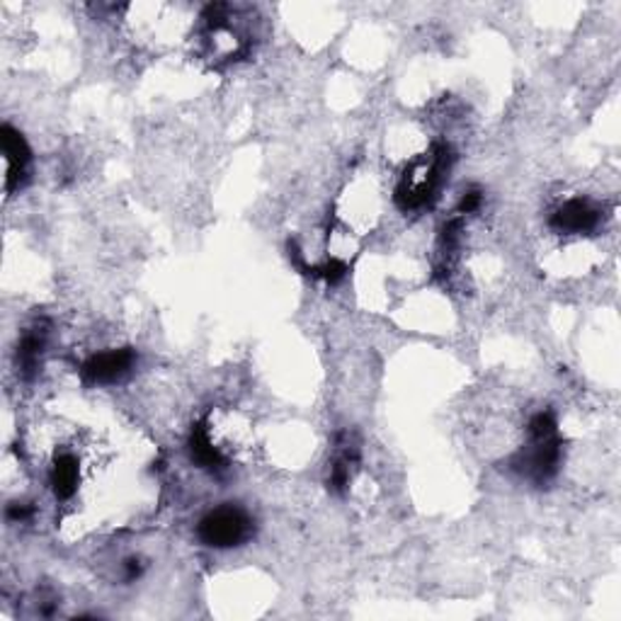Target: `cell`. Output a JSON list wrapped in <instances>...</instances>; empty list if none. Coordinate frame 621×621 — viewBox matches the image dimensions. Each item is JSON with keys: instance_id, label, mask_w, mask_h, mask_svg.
<instances>
[{"instance_id": "8fae6325", "label": "cell", "mask_w": 621, "mask_h": 621, "mask_svg": "<svg viewBox=\"0 0 621 621\" xmlns=\"http://www.w3.org/2000/svg\"><path fill=\"white\" fill-rule=\"evenodd\" d=\"M481 204H483V190L481 188H468L462 194V202H459V206H456V214L459 216L476 214L478 210H481Z\"/></svg>"}, {"instance_id": "5b68a950", "label": "cell", "mask_w": 621, "mask_h": 621, "mask_svg": "<svg viewBox=\"0 0 621 621\" xmlns=\"http://www.w3.org/2000/svg\"><path fill=\"white\" fill-rule=\"evenodd\" d=\"M139 362L136 350L132 347H119V350L95 353L85 359L81 367V377L91 386H112L134 372Z\"/></svg>"}, {"instance_id": "7a4b0ae2", "label": "cell", "mask_w": 621, "mask_h": 621, "mask_svg": "<svg viewBox=\"0 0 621 621\" xmlns=\"http://www.w3.org/2000/svg\"><path fill=\"white\" fill-rule=\"evenodd\" d=\"M452 163L454 151L450 144H434L430 154L413 160L396 184L394 202L398 210L406 214L430 210L450 178Z\"/></svg>"}, {"instance_id": "8992f818", "label": "cell", "mask_w": 621, "mask_h": 621, "mask_svg": "<svg viewBox=\"0 0 621 621\" xmlns=\"http://www.w3.org/2000/svg\"><path fill=\"white\" fill-rule=\"evenodd\" d=\"M0 144H3V160H5V192L13 194L25 188L32 166V151L25 136L15 127L3 124L0 129Z\"/></svg>"}, {"instance_id": "277c9868", "label": "cell", "mask_w": 621, "mask_h": 621, "mask_svg": "<svg viewBox=\"0 0 621 621\" xmlns=\"http://www.w3.org/2000/svg\"><path fill=\"white\" fill-rule=\"evenodd\" d=\"M605 222V212L587 198H571L549 216V228L556 236H593Z\"/></svg>"}, {"instance_id": "7c38bea8", "label": "cell", "mask_w": 621, "mask_h": 621, "mask_svg": "<svg viewBox=\"0 0 621 621\" xmlns=\"http://www.w3.org/2000/svg\"><path fill=\"white\" fill-rule=\"evenodd\" d=\"M32 517H35V507L27 503H10L5 507V520L10 525H27Z\"/></svg>"}, {"instance_id": "6da1fadb", "label": "cell", "mask_w": 621, "mask_h": 621, "mask_svg": "<svg viewBox=\"0 0 621 621\" xmlns=\"http://www.w3.org/2000/svg\"><path fill=\"white\" fill-rule=\"evenodd\" d=\"M563 440L551 410L534 413L527 425V444L512 456V471L525 476L534 486H547L561 471Z\"/></svg>"}, {"instance_id": "30bf717a", "label": "cell", "mask_w": 621, "mask_h": 621, "mask_svg": "<svg viewBox=\"0 0 621 621\" xmlns=\"http://www.w3.org/2000/svg\"><path fill=\"white\" fill-rule=\"evenodd\" d=\"M47 353V331L41 325H35V329H27L20 337L17 350H15V362H17V372L23 374V379L32 381L41 369V359H45Z\"/></svg>"}, {"instance_id": "52a82bcc", "label": "cell", "mask_w": 621, "mask_h": 621, "mask_svg": "<svg viewBox=\"0 0 621 621\" xmlns=\"http://www.w3.org/2000/svg\"><path fill=\"white\" fill-rule=\"evenodd\" d=\"M362 462V452H359V442L355 440V434L341 432L335 438V452L331 459V471H329V488L335 495H345L347 488H350L353 478Z\"/></svg>"}, {"instance_id": "ba28073f", "label": "cell", "mask_w": 621, "mask_h": 621, "mask_svg": "<svg viewBox=\"0 0 621 621\" xmlns=\"http://www.w3.org/2000/svg\"><path fill=\"white\" fill-rule=\"evenodd\" d=\"M49 486L57 503H71L81 488V459L71 450H59L49 466Z\"/></svg>"}, {"instance_id": "4fadbf2b", "label": "cell", "mask_w": 621, "mask_h": 621, "mask_svg": "<svg viewBox=\"0 0 621 621\" xmlns=\"http://www.w3.org/2000/svg\"><path fill=\"white\" fill-rule=\"evenodd\" d=\"M141 575H144V563L134 559V556L122 563V581L124 583H136Z\"/></svg>"}, {"instance_id": "9c48e42d", "label": "cell", "mask_w": 621, "mask_h": 621, "mask_svg": "<svg viewBox=\"0 0 621 621\" xmlns=\"http://www.w3.org/2000/svg\"><path fill=\"white\" fill-rule=\"evenodd\" d=\"M188 450L192 462L198 464L204 471H212V474H224L228 468V459L219 444L214 442V434L212 428L206 425V420L198 422L194 428L190 430V438H188Z\"/></svg>"}, {"instance_id": "3957f363", "label": "cell", "mask_w": 621, "mask_h": 621, "mask_svg": "<svg viewBox=\"0 0 621 621\" xmlns=\"http://www.w3.org/2000/svg\"><path fill=\"white\" fill-rule=\"evenodd\" d=\"M255 532V520L241 505L224 503L206 512L198 525V539L210 549L243 547Z\"/></svg>"}]
</instances>
